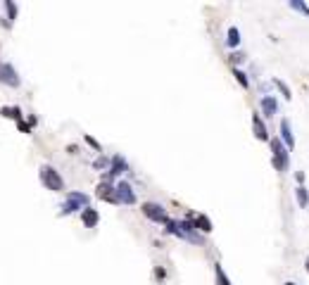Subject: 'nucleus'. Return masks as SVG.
Masks as SVG:
<instances>
[{
  "instance_id": "1",
  "label": "nucleus",
  "mask_w": 309,
  "mask_h": 285,
  "mask_svg": "<svg viewBox=\"0 0 309 285\" xmlns=\"http://www.w3.org/2000/svg\"><path fill=\"white\" fill-rule=\"evenodd\" d=\"M41 183L45 186L48 190H53V193H62L64 190V178L60 176V171H57L55 167H50V164H43L41 167Z\"/></svg>"
},
{
  "instance_id": "2",
  "label": "nucleus",
  "mask_w": 309,
  "mask_h": 285,
  "mask_svg": "<svg viewBox=\"0 0 309 285\" xmlns=\"http://www.w3.org/2000/svg\"><path fill=\"white\" fill-rule=\"evenodd\" d=\"M271 152H274V157H271L274 169H278V171H288L290 154H288V147L281 143V138H271Z\"/></svg>"
},
{
  "instance_id": "3",
  "label": "nucleus",
  "mask_w": 309,
  "mask_h": 285,
  "mask_svg": "<svg viewBox=\"0 0 309 285\" xmlns=\"http://www.w3.org/2000/svg\"><path fill=\"white\" fill-rule=\"evenodd\" d=\"M88 207V195H83V193H69L67 195V202L62 204V212L60 214H72V212H79V209H86Z\"/></svg>"
},
{
  "instance_id": "4",
  "label": "nucleus",
  "mask_w": 309,
  "mask_h": 285,
  "mask_svg": "<svg viewBox=\"0 0 309 285\" xmlns=\"http://www.w3.org/2000/svg\"><path fill=\"white\" fill-rule=\"evenodd\" d=\"M143 214L150 219V221H155V223H164L167 226V221H169V214H167V209L162 207V204H155V202H145L143 207Z\"/></svg>"
},
{
  "instance_id": "5",
  "label": "nucleus",
  "mask_w": 309,
  "mask_h": 285,
  "mask_svg": "<svg viewBox=\"0 0 309 285\" xmlns=\"http://www.w3.org/2000/svg\"><path fill=\"white\" fill-rule=\"evenodd\" d=\"M114 193H117L119 204H133V202H136V193H133V188H131L126 181H119L117 186H114Z\"/></svg>"
},
{
  "instance_id": "6",
  "label": "nucleus",
  "mask_w": 309,
  "mask_h": 285,
  "mask_svg": "<svg viewBox=\"0 0 309 285\" xmlns=\"http://www.w3.org/2000/svg\"><path fill=\"white\" fill-rule=\"evenodd\" d=\"M0 84L12 86V88H17V86H19V76H17V71H14L12 64L0 62Z\"/></svg>"
},
{
  "instance_id": "7",
  "label": "nucleus",
  "mask_w": 309,
  "mask_h": 285,
  "mask_svg": "<svg viewBox=\"0 0 309 285\" xmlns=\"http://www.w3.org/2000/svg\"><path fill=\"white\" fill-rule=\"evenodd\" d=\"M98 197L100 200H105V202H112V204H119V200H117V193H114V186H110L107 181H103L100 186H98Z\"/></svg>"
},
{
  "instance_id": "8",
  "label": "nucleus",
  "mask_w": 309,
  "mask_h": 285,
  "mask_svg": "<svg viewBox=\"0 0 309 285\" xmlns=\"http://www.w3.org/2000/svg\"><path fill=\"white\" fill-rule=\"evenodd\" d=\"M81 221H83V226L93 228V226H98V221H100V214H98L93 207H86V209L81 212Z\"/></svg>"
},
{
  "instance_id": "9",
  "label": "nucleus",
  "mask_w": 309,
  "mask_h": 285,
  "mask_svg": "<svg viewBox=\"0 0 309 285\" xmlns=\"http://www.w3.org/2000/svg\"><path fill=\"white\" fill-rule=\"evenodd\" d=\"M276 112H278V102H276L271 95H264L262 97V114L264 117H274Z\"/></svg>"
},
{
  "instance_id": "10",
  "label": "nucleus",
  "mask_w": 309,
  "mask_h": 285,
  "mask_svg": "<svg viewBox=\"0 0 309 285\" xmlns=\"http://www.w3.org/2000/svg\"><path fill=\"white\" fill-rule=\"evenodd\" d=\"M281 143L286 147H290V150H293V147H295V138H293V131H290V124L288 121H286V119H283L281 121Z\"/></svg>"
},
{
  "instance_id": "11",
  "label": "nucleus",
  "mask_w": 309,
  "mask_h": 285,
  "mask_svg": "<svg viewBox=\"0 0 309 285\" xmlns=\"http://www.w3.org/2000/svg\"><path fill=\"white\" fill-rule=\"evenodd\" d=\"M252 128H254V136L259 140H269V131H267V126H264L259 114H252Z\"/></svg>"
},
{
  "instance_id": "12",
  "label": "nucleus",
  "mask_w": 309,
  "mask_h": 285,
  "mask_svg": "<svg viewBox=\"0 0 309 285\" xmlns=\"http://www.w3.org/2000/svg\"><path fill=\"white\" fill-rule=\"evenodd\" d=\"M191 219H193V226H195V230H202V233H212V221H209L205 214L191 216Z\"/></svg>"
},
{
  "instance_id": "13",
  "label": "nucleus",
  "mask_w": 309,
  "mask_h": 285,
  "mask_svg": "<svg viewBox=\"0 0 309 285\" xmlns=\"http://www.w3.org/2000/svg\"><path fill=\"white\" fill-rule=\"evenodd\" d=\"M126 162L122 160V157H119V154H114V157H112V169L110 171H107V178H112V176H119V174H124V171H126Z\"/></svg>"
},
{
  "instance_id": "14",
  "label": "nucleus",
  "mask_w": 309,
  "mask_h": 285,
  "mask_svg": "<svg viewBox=\"0 0 309 285\" xmlns=\"http://www.w3.org/2000/svg\"><path fill=\"white\" fill-rule=\"evenodd\" d=\"M295 197H297V204H300V207H307L309 204V190L304 188V186H297L295 188Z\"/></svg>"
},
{
  "instance_id": "15",
  "label": "nucleus",
  "mask_w": 309,
  "mask_h": 285,
  "mask_svg": "<svg viewBox=\"0 0 309 285\" xmlns=\"http://www.w3.org/2000/svg\"><path fill=\"white\" fill-rule=\"evenodd\" d=\"M214 278H217V285H231V280L224 273V266L221 264H214Z\"/></svg>"
},
{
  "instance_id": "16",
  "label": "nucleus",
  "mask_w": 309,
  "mask_h": 285,
  "mask_svg": "<svg viewBox=\"0 0 309 285\" xmlns=\"http://www.w3.org/2000/svg\"><path fill=\"white\" fill-rule=\"evenodd\" d=\"M226 43H228V45H231V48H235V45L241 43V31H238V29H235V27H231V29H228V38H226Z\"/></svg>"
},
{
  "instance_id": "17",
  "label": "nucleus",
  "mask_w": 309,
  "mask_h": 285,
  "mask_svg": "<svg viewBox=\"0 0 309 285\" xmlns=\"http://www.w3.org/2000/svg\"><path fill=\"white\" fill-rule=\"evenodd\" d=\"M0 114H3V117H10V119H19L21 117V110H19V107H3V110H0Z\"/></svg>"
},
{
  "instance_id": "18",
  "label": "nucleus",
  "mask_w": 309,
  "mask_h": 285,
  "mask_svg": "<svg viewBox=\"0 0 309 285\" xmlns=\"http://www.w3.org/2000/svg\"><path fill=\"white\" fill-rule=\"evenodd\" d=\"M288 5H290V10H297V12H302V14L309 17V7L304 5V3H300V0H290Z\"/></svg>"
},
{
  "instance_id": "19",
  "label": "nucleus",
  "mask_w": 309,
  "mask_h": 285,
  "mask_svg": "<svg viewBox=\"0 0 309 285\" xmlns=\"http://www.w3.org/2000/svg\"><path fill=\"white\" fill-rule=\"evenodd\" d=\"M274 84L278 86V91L283 93V97H288V100H290V97H293V93H290V88H288V86H286V84H283V81H278V79H274Z\"/></svg>"
},
{
  "instance_id": "20",
  "label": "nucleus",
  "mask_w": 309,
  "mask_h": 285,
  "mask_svg": "<svg viewBox=\"0 0 309 285\" xmlns=\"http://www.w3.org/2000/svg\"><path fill=\"white\" fill-rule=\"evenodd\" d=\"M233 76L238 79V84H241L243 88H247V86H250V81H247V76H245V74H243L241 69H235V71H233Z\"/></svg>"
},
{
  "instance_id": "21",
  "label": "nucleus",
  "mask_w": 309,
  "mask_h": 285,
  "mask_svg": "<svg viewBox=\"0 0 309 285\" xmlns=\"http://www.w3.org/2000/svg\"><path fill=\"white\" fill-rule=\"evenodd\" d=\"M5 10H7V14H10V19H14V17H17V7H14L12 3H5Z\"/></svg>"
},
{
  "instance_id": "22",
  "label": "nucleus",
  "mask_w": 309,
  "mask_h": 285,
  "mask_svg": "<svg viewBox=\"0 0 309 285\" xmlns=\"http://www.w3.org/2000/svg\"><path fill=\"white\" fill-rule=\"evenodd\" d=\"M86 140H88V145H93V147H96V150H100V145H98V143H96V140H93V138H90V136H86Z\"/></svg>"
},
{
  "instance_id": "23",
  "label": "nucleus",
  "mask_w": 309,
  "mask_h": 285,
  "mask_svg": "<svg viewBox=\"0 0 309 285\" xmlns=\"http://www.w3.org/2000/svg\"><path fill=\"white\" fill-rule=\"evenodd\" d=\"M304 266H307V271H309V257H307V262H304Z\"/></svg>"
},
{
  "instance_id": "24",
  "label": "nucleus",
  "mask_w": 309,
  "mask_h": 285,
  "mask_svg": "<svg viewBox=\"0 0 309 285\" xmlns=\"http://www.w3.org/2000/svg\"><path fill=\"white\" fill-rule=\"evenodd\" d=\"M283 285H297V283H283Z\"/></svg>"
}]
</instances>
